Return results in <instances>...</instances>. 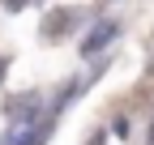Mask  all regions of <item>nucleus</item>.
I'll use <instances>...</instances> for the list:
<instances>
[{
	"mask_svg": "<svg viewBox=\"0 0 154 145\" xmlns=\"http://www.w3.org/2000/svg\"><path fill=\"white\" fill-rule=\"evenodd\" d=\"M5 68H9V60H5V56H0V77H5Z\"/></svg>",
	"mask_w": 154,
	"mask_h": 145,
	"instance_id": "obj_5",
	"label": "nucleus"
},
{
	"mask_svg": "<svg viewBox=\"0 0 154 145\" xmlns=\"http://www.w3.org/2000/svg\"><path fill=\"white\" fill-rule=\"evenodd\" d=\"M69 26H73V13H69V9H56V13H47V22H43V39H60Z\"/></svg>",
	"mask_w": 154,
	"mask_h": 145,
	"instance_id": "obj_3",
	"label": "nucleus"
},
{
	"mask_svg": "<svg viewBox=\"0 0 154 145\" xmlns=\"http://www.w3.org/2000/svg\"><path fill=\"white\" fill-rule=\"evenodd\" d=\"M0 4H5V9H13V13H17V9H26V0H0Z\"/></svg>",
	"mask_w": 154,
	"mask_h": 145,
	"instance_id": "obj_4",
	"label": "nucleus"
},
{
	"mask_svg": "<svg viewBox=\"0 0 154 145\" xmlns=\"http://www.w3.org/2000/svg\"><path fill=\"white\" fill-rule=\"evenodd\" d=\"M9 120L13 124H34L38 120V94H22L9 102Z\"/></svg>",
	"mask_w": 154,
	"mask_h": 145,
	"instance_id": "obj_2",
	"label": "nucleus"
},
{
	"mask_svg": "<svg viewBox=\"0 0 154 145\" xmlns=\"http://www.w3.org/2000/svg\"><path fill=\"white\" fill-rule=\"evenodd\" d=\"M146 145H154V120H150V141H146Z\"/></svg>",
	"mask_w": 154,
	"mask_h": 145,
	"instance_id": "obj_6",
	"label": "nucleus"
},
{
	"mask_svg": "<svg viewBox=\"0 0 154 145\" xmlns=\"http://www.w3.org/2000/svg\"><path fill=\"white\" fill-rule=\"evenodd\" d=\"M116 34H120V26H116V22H99V26H94V30L86 34V43H82V56H94V51H103V47L116 39Z\"/></svg>",
	"mask_w": 154,
	"mask_h": 145,
	"instance_id": "obj_1",
	"label": "nucleus"
}]
</instances>
